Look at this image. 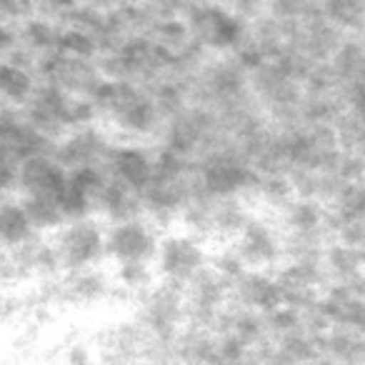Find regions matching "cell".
<instances>
[{
	"mask_svg": "<svg viewBox=\"0 0 365 365\" xmlns=\"http://www.w3.org/2000/svg\"><path fill=\"white\" fill-rule=\"evenodd\" d=\"M61 268L91 270L101 258H106V230L93 218L71 220L61 228V235L53 243Z\"/></svg>",
	"mask_w": 365,
	"mask_h": 365,
	"instance_id": "cell-1",
	"label": "cell"
},
{
	"mask_svg": "<svg viewBox=\"0 0 365 365\" xmlns=\"http://www.w3.org/2000/svg\"><path fill=\"white\" fill-rule=\"evenodd\" d=\"M153 268H155V275L163 278V283L185 288L195 275L208 268L203 243L198 235H165L158 243Z\"/></svg>",
	"mask_w": 365,
	"mask_h": 365,
	"instance_id": "cell-2",
	"label": "cell"
},
{
	"mask_svg": "<svg viewBox=\"0 0 365 365\" xmlns=\"http://www.w3.org/2000/svg\"><path fill=\"white\" fill-rule=\"evenodd\" d=\"M160 238L155 235V225L145 218L120 220L110 223L106 230V258L123 263H153Z\"/></svg>",
	"mask_w": 365,
	"mask_h": 365,
	"instance_id": "cell-3",
	"label": "cell"
},
{
	"mask_svg": "<svg viewBox=\"0 0 365 365\" xmlns=\"http://www.w3.org/2000/svg\"><path fill=\"white\" fill-rule=\"evenodd\" d=\"M235 253L248 270H265L283 253L278 233L263 218H248L235 235Z\"/></svg>",
	"mask_w": 365,
	"mask_h": 365,
	"instance_id": "cell-4",
	"label": "cell"
},
{
	"mask_svg": "<svg viewBox=\"0 0 365 365\" xmlns=\"http://www.w3.org/2000/svg\"><path fill=\"white\" fill-rule=\"evenodd\" d=\"M155 268L153 263H123L118 265L115 280L128 290H150Z\"/></svg>",
	"mask_w": 365,
	"mask_h": 365,
	"instance_id": "cell-5",
	"label": "cell"
}]
</instances>
